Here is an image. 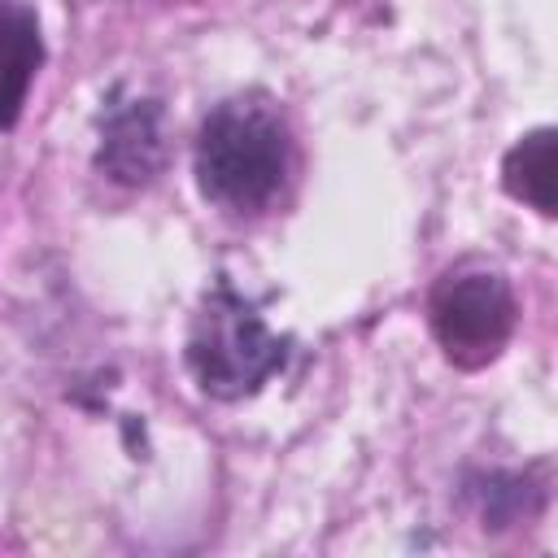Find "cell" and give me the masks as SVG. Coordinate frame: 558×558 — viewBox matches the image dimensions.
<instances>
[{
  "instance_id": "1",
  "label": "cell",
  "mask_w": 558,
  "mask_h": 558,
  "mask_svg": "<svg viewBox=\"0 0 558 558\" xmlns=\"http://www.w3.org/2000/svg\"><path fill=\"white\" fill-rule=\"evenodd\" d=\"M288 166H292L288 122L270 100L235 96L205 118L196 140V179L214 205L231 214L266 209L283 192Z\"/></svg>"
},
{
  "instance_id": "2",
  "label": "cell",
  "mask_w": 558,
  "mask_h": 558,
  "mask_svg": "<svg viewBox=\"0 0 558 558\" xmlns=\"http://www.w3.org/2000/svg\"><path fill=\"white\" fill-rule=\"evenodd\" d=\"M283 353H288V344L227 283L205 296V305L192 323V336H187L192 375L201 379L205 392H214L222 401L257 392L283 366Z\"/></svg>"
},
{
  "instance_id": "3",
  "label": "cell",
  "mask_w": 558,
  "mask_h": 558,
  "mask_svg": "<svg viewBox=\"0 0 558 558\" xmlns=\"http://www.w3.org/2000/svg\"><path fill=\"white\" fill-rule=\"evenodd\" d=\"M432 327L445 353L480 366L501 353L514 331V296L497 270H453L432 292Z\"/></svg>"
},
{
  "instance_id": "4",
  "label": "cell",
  "mask_w": 558,
  "mask_h": 558,
  "mask_svg": "<svg viewBox=\"0 0 558 558\" xmlns=\"http://www.w3.org/2000/svg\"><path fill=\"white\" fill-rule=\"evenodd\" d=\"M100 170L118 183H148L161 166V113L153 100L113 105L100 131Z\"/></svg>"
},
{
  "instance_id": "5",
  "label": "cell",
  "mask_w": 558,
  "mask_h": 558,
  "mask_svg": "<svg viewBox=\"0 0 558 558\" xmlns=\"http://www.w3.org/2000/svg\"><path fill=\"white\" fill-rule=\"evenodd\" d=\"M39 57H44V44H39L35 13L26 4L0 0V126L17 122L31 78L39 70Z\"/></svg>"
},
{
  "instance_id": "6",
  "label": "cell",
  "mask_w": 558,
  "mask_h": 558,
  "mask_svg": "<svg viewBox=\"0 0 558 558\" xmlns=\"http://www.w3.org/2000/svg\"><path fill=\"white\" fill-rule=\"evenodd\" d=\"M506 192L514 201H527L536 214H554L558 205V161H554V131L541 126L532 135H523L510 153H506Z\"/></svg>"
}]
</instances>
